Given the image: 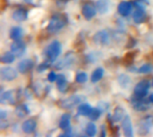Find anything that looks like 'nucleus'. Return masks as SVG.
<instances>
[{
    "label": "nucleus",
    "mask_w": 153,
    "mask_h": 137,
    "mask_svg": "<svg viewBox=\"0 0 153 137\" xmlns=\"http://www.w3.org/2000/svg\"><path fill=\"white\" fill-rule=\"evenodd\" d=\"M66 22H67V19L65 15H63V14L54 15L49 21L47 29L49 33H56L61 30L65 26Z\"/></svg>",
    "instance_id": "obj_1"
},
{
    "label": "nucleus",
    "mask_w": 153,
    "mask_h": 137,
    "mask_svg": "<svg viewBox=\"0 0 153 137\" xmlns=\"http://www.w3.org/2000/svg\"><path fill=\"white\" fill-rule=\"evenodd\" d=\"M74 61V59L72 56V54H67L65 58H63L61 61H59V62L56 64V69H66V68H69L71 65H73Z\"/></svg>",
    "instance_id": "obj_16"
},
{
    "label": "nucleus",
    "mask_w": 153,
    "mask_h": 137,
    "mask_svg": "<svg viewBox=\"0 0 153 137\" xmlns=\"http://www.w3.org/2000/svg\"><path fill=\"white\" fill-rule=\"evenodd\" d=\"M15 57H16V56L13 54V52H7V53H4V54L1 56V62L5 63V64L12 63V62L14 61Z\"/></svg>",
    "instance_id": "obj_27"
},
{
    "label": "nucleus",
    "mask_w": 153,
    "mask_h": 137,
    "mask_svg": "<svg viewBox=\"0 0 153 137\" xmlns=\"http://www.w3.org/2000/svg\"><path fill=\"white\" fill-rule=\"evenodd\" d=\"M11 52H13L16 57H22L26 52V45L20 40L14 41L11 45Z\"/></svg>",
    "instance_id": "obj_7"
},
{
    "label": "nucleus",
    "mask_w": 153,
    "mask_h": 137,
    "mask_svg": "<svg viewBox=\"0 0 153 137\" xmlns=\"http://www.w3.org/2000/svg\"><path fill=\"white\" fill-rule=\"evenodd\" d=\"M97 133V127L96 125L92 122V123H89L87 125L86 127V134L89 136H94Z\"/></svg>",
    "instance_id": "obj_30"
},
{
    "label": "nucleus",
    "mask_w": 153,
    "mask_h": 137,
    "mask_svg": "<svg viewBox=\"0 0 153 137\" xmlns=\"http://www.w3.org/2000/svg\"><path fill=\"white\" fill-rule=\"evenodd\" d=\"M37 127V122L34 119H27L22 123V129L25 134H31L35 131Z\"/></svg>",
    "instance_id": "obj_15"
},
{
    "label": "nucleus",
    "mask_w": 153,
    "mask_h": 137,
    "mask_svg": "<svg viewBox=\"0 0 153 137\" xmlns=\"http://www.w3.org/2000/svg\"><path fill=\"white\" fill-rule=\"evenodd\" d=\"M146 19V13L144 12V9H140L137 8V10L134 12L133 15V20L136 24H141L143 23Z\"/></svg>",
    "instance_id": "obj_18"
},
{
    "label": "nucleus",
    "mask_w": 153,
    "mask_h": 137,
    "mask_svg": "<svg viewBox=\"0 0 153 137\" xmlns=\"http://www.w3.org/2000/svg\"><path fill=\"white\" fill-rule=\"evenodd\" d=\"M134 5L137 8L145 9V7L147 5H149V1L148 0H135L134 1Z\"/></svg>",
    "instance_id": "obj_33"
},
{
    "label": "nucleus",
    "mask_w": 153,
    "mask_h": 137,
    "mask_svg": "<svg viewBox=\"0 0 153 137\" xmlns=\"http://www.w3.org/2000/svg\"><path fill=\"white\" fill-rule=\"evenodd\" d=\"M118 83L120 85V86L124 89H127L130 86H131V78H129V76L126 75V74H121L118 77Z\"/></svg>",
    "instance_id": "obj_22"
},
{
    "label": "nucleus",
    "mask_w": 153,
    "mask_h": 137,
    "mask_svg": "<svg viewBox=\"0 0 153 137\" xmlns=\"http://www.w3.org/2000/svg\"><path fill=\"white\" fill-rule=\"evenodd\" d=\"M125 59H126V61L127 62V63H129V64H130V63L133 62V59H134V54H133V53H128V54H126V55Z\"/></svg>",
    "instance_id": "obj_35"
},
{
    "label": "nucleus",
    "mask_w": 153,
    "mask_h": 137,
    "mask_svg": "<svg viewBox=\"0 0 153 137\" xmlns=\"http://www.w3.org/2000/svg\"><path fill=\"white\" fill-rule=\"evenodd\" d=\"M56 86H57V89L62 93H64L66 90V88H67V80H66V78L64 75H62V74L57 75Z\"/></svg>",
    "instance_id": "obj_21"
},
{
    "label": "nucleus",
    "mask_w": 153,
    "mask_h": 137,
    "mask_svg": "<svg viewBox=\"0 0 153 137\" xmlns=\"http://www.w3.org/2000/svg\"><path fill=\"white\" fill-rule=\"evenodd\" d=\"M70 122H71V116L68 113H65L62 115L60 121H59V127L64 131H67L70 128Z\"/></svg>",
    "instance_id": "obj_19"
},
{
    "label": "nucleus",
    "mask_w": 153,
    "mask_h": 137,
    "mask_svg": "<svg viewBox=\"0 0 153 137\" xmlns=\"http://www.w3.org/2000/svg\"><path fill=\"white\" fill-rule=\"evenodd\" d=\"M149 101H150V103H152L153 104V94L151 95V96H150V98H149Z\"/></svg>",
    "instance_id": "obj_37"
},
{
    "label": "nucleus",
    "mask_w": 153,
    "mask_h": 137,
    "mask_svg": "<svg viewBox=\"0 0 153 137\" xmlns=\"http://www.w3.org/2000/svg\"><path fill=\"white\" fill-rule=\"evenodd\" d=\"M153 70V66L150 63H146V64H143L142 65L139 69H138V72L139 73H142V74H146V73H149L151 71Z\"/></svg>",
    "instance_id": "obj_31"
},
{
    "label": "nucleus",
    "mask_w": 153,
    "mask_h": 137,
    "mask_svg": "<svg viewBox=\"0 0 153 137\" xmlns=\"http://www.w3.org/2000/svg\"><path fill=\"white\" fill-rule=\"evenodd\" d=\"M6 118H7V113L5 111H0V119H1V120H4Z\"/></svg>",
    "instance_id": "obj_36"
},
{
    "label": "nucleus",
    "mask_w": 153,
    "mask_h": 137,
    "mask_svg": "<svg viewBox=\"0 0 153 137\" xmlns=\"http://www.w3.org/2000/svg\"><path fill=\"white\" fill-rule=\"evenodd\" d=\"M103 76H104L103 68H97L95 70H93L91 77V80L92 83H97L103 78Z\"/></svg>",
    "instance_id": "obj_24"
},
{
    "label": "nucleus",
    "mask_w": 153,
    "mask_h": 137,
    "mask_svg": "<svg viewBox=\"0 0 153 137\" xmlns=\"http://www.w3.org/2000/svg\"><path fill=\"white\" fill-rule=\"evenodd\" d=\"M117 11L121 16H128L132 12V4L128 1H122L117 6Z\"/></svg>",
    "instance_id": "obj_10"
},
{
    "label": "nucleus",
    "mask_w": 153,
    "mask_h": 137,
    "mask_svg": "<svg viewBox=\"0 0 153 137\" xmlns=\"http://www.w3.org/2000/svg\"><path fill=\"white\" fill-rule=\"evenodd\" d=\"M28 12L24 9H17L12 13V18L15 21H23L27 19Z\"/></svg>",
    "instance_id": "obj_17"
},
{
    "label": "nucleus",
    "mask_w": 153,
    "mask_h": 137,
    "mask_svg": "<svg viewBox=\"0 0 153 137\" xmlns=\"http://www.w3.org/2000/svg\"><path fill=\"white\" fill-rule=\"evenodd\" d=\"M150 89V83L147 80H142L134 87V96L143 98L148 95Z\"/></svg>",
    "instance_id": "obj_4"
},
{
    "label": "nucleus",
    "mask_w": 153,
    "mask_h": 137,
    "mask_svg": "<svg viewBox=\"0 0 153 137\" xmlns=\"http://www.w3.org/2000/svg\"><path fill=\"white\" fill-rule=\"evenodd\" d=\"M56 78H57V76H56V74L54 71H51V72L48 75V79L49 82H54V81H56Z\"/></svg>",
    "instance_id": "obj_34"
},
{
    "label": "nucleus",
    "mask_w": 153,
    "mask_h": 137,
    "mask_svg": "<svg viewBox=\"0 0 153 137\" xmlns=\"http://www.w3.org/2000/svg\"><path fill=\"white\" fill-rule=\"evenodd\" d=\"M101 112H102V111H101L100 108H93L92 111H91V112L90 113V115H89L88 117L90 118L91 120L95 121V120H97V119L100 118Z\"/></svg>",
    "instance_id": "obj_29"
},
{
    "label": "nucleus",
    "mask_w": 153,
    "mask_h": 137,
    "mask_svg": "<svg viewBox=\"0 0 153 137\" xmlns=\"http://www.w3.org/2000/svg\"><path fill=\"white\" fill-rule=\"evenodd\" d=\"M29 113V109L25 104H21L19 106L16 107L15 110V114L19 117V118H23L25 117L27 114Z\"/></svg>",
    "instance_id": "obj_28"
},
{
    "label": "nucleus",
    "mask_w": 153,
    "mask_h": 137,
    "mask_svg": "<svg viewBox=\"0 0 153 137\" xmlns=\"http://www.w3.org/2000/svg\"><path fill=\"white\" fill-rule=\"evenodd\" d=\"M152 119L151 118H147L145 119L141 124H140V133L141 134H146L150 128L152 127Z\"/></svg>",
    "instance_id": "obj_26"
},
{
    "label": "nucleus",
    "mask_w": 153,
    "mask_h": 137,
    "mask_svg": "<svg viewBox=\"0 0 153 137\" xmlns=\"http://www.w3.org/2000/svg\"><path fill=\"white\" fill-rule=\"evenodd\" d=\"M1 78L4 81H12L15 79L18 76L17 71L11 67H4L0 70Z\"/></svg>",
    "instance_id": "obj_6"
},
{
    "label": "nucleus",
    "mask_w": 153,
    "mask_h": 137,
    "mask_svg": "<svg viewBox=\"0 0 153 137\" xmlns=\"http://www.w3.org/2000/svg\"><path fill=\"white\" fill-rule=\"evenodd\" d=\"M122 129L124 131L125 136L127 137L134 136V128H133V124L131 118L126 115L125 119L122 120Z\"/></svg>",
    "instance_id": "obj_8"
},
{
    "label": "nucleus",
    "mask_w": 153,
    "mask_h": 137,
    "mask_svg": "<svg viewBox=\"0 0 153 137\" xmlns=\"http://www.w3.org/2000/svg\"><path fill=\"white\" fill-rule=\"evenodd\" d=\"M75 80L79 84H83L87 81V74L85 72H78L75 77Z\"/></svg>",
    "instance_id": "obj_32"
},
{
    "label": "nucleus",
    "mask_w": 153,
    "mask_h": 137,
    "mask_svg": "<svg viewBox=\"0 0 153 137\" xmlns=\"http://www.w3.org/2000/svg\"><path fill=\"white\" fill-rule=\"evenodd\" d=\"M62 52V45L58 40H53L46 48H45V55L50 62H54L57 59Z\"/></svg>",
    "instance_id": "obj_2"
},
{
    "label": "nucleus",
    "mask_w": 153,
    "mask_h": 137,
    "mask_svg": "<svg viewBox=\"0 0 153 137\" xmlns=\"http://www.w3.org/2000/svg\"><path fill=\"white\" fill-rule=\"evenodd\" d=\"M85 98L82 95H72L67 97L59 103V106L63 109H72L75 106L79 105L82 102H83Z\"/></svg>",
    "instance_id": "obj_3"
},
{
    "label": "nucleus",
    "mask_w": 153,
    "mask_h": 137,
    "mask_svg": "<svg viewBox=\"0 0 153 137\" xmlns=\"http://www.w3.org/2000/svg\"><path fill=\"white\" fill-rule=\"evenodd\" d=\"M32 67H33V62L30 59L22 60L17 65V68L20 73H26L29 70H30Z\"/></svg>",
    "instance_id": "obj_13"
},
{
    "label": "nucleus",
    "mask_w": 153,
    "mask_h": 137,
    "mask_svg": "<svg viewBox=\"0 0 153 137\" xmlns=\"http://www.w3.org/2000/svg\"><path fill=\"white\" fill-rule=\"evenodd\" d=\"M152 86H153V83H152Z\"/></svg>",
    "instance_id": "obj_39"
},
{
    "label": "nucleus",
    "mask_w": 153,
    "mask_h": 137,
    "mask_svg": "<svg viewBox=\"0 0 153 137\" xmlns=\"http://www.w3.org/2000/svg\"><path fill=\"white\" fill-rule=\"evenodd\" d=\"M15 101V92L13 90H9L1 95L0 102L3 104H13Z\"/></svg>",
    "instance_id": "obj_9"
},
{
    "label": "nucleus",
    "mask_w": 153,
    "mask_h": 137,
    "mask_svg": "<svg viewBox=\"0 0 153 137\" xmlns=\"http://www.w3.org/2000/svg\"><path fill=\"white\" fill-rule=\"evenodd\" d=\"M92 108L90 104L88 103H82L78 107L77 110V114L81 116H89L90 113L91 112Z\"/></svg>",
    "instance_id": "obj_23"
},
{
    "label": "nucleus",
    "mask_w": 153,
    "mask_h": 137,
    "mask_svg": "<svg viewBox=\"0 0 153 137\" xmlns=\"http://www.w3.org/2000/svg\"><path fill=\"white\" fill-rule=\"evenodd\" d=\"M82 13L86 20H88V21L91 20L97 13V8H95L94 6H92L91 4H84L82 9Z\"/></svg>",
    "instance_id": "obj_11"
},
{
    "label": "nucleus",
    "mask_w": 153,
    "mask_h": 137,
    "mask_svg": "<svg viewBox=\"0 0 153 137\" xmlns=\"http://www.w3.org/2000/svg\"><path fill=\"white\" fill-rule=\"evenodd\" d=\"M126 116V111L124 108L122 107H117L115 111H114V115H113V119L117 122L118 121H122L125 117Z\"/></svg>",
    "instance_id": "obj_25"
},
{
    "label": "nucleus",
    "mask_w": 153,
    "mask_h": 137,
    "mask_svg": "<svg viewBox=\"0 0 153 137\" xmlns=\"http://www.w3.org/2000/svg\"><path fill=\"white\" fill-rule=\"evenodd\" d=\"M143 98H139L136 96H135V99H134V98L132 99V103H133L134 110L143 111H145L148 109V107H149L148 102H146L145 100H143Z\"/></svg>",
    "instance_id": "obj_12"
},
{
    "label": "nucleus",
    "mask_w": 153,
    "mask_h": 137,
    "mask_svg": "<svg viewBox=\"0 0 153 137\" xmlns=\"http://www.w3.org/2000/svg\"><path fill=\"white\" fill-rule=\"evenodd\" d=\"M22 35H23V30L21 27H13L9 33L10 38L14 41L20 40L22 38Z\"/></svg>",
    "instance_id": "obj_20"
},
{
    "label": "nucleus",
    "mask_w": 153,
    "mask_h": 137,
    "mask_svg": "<svg viewBox=\"0 0 153 137\" xmlns=\"http://www.w3.org/2000/svg\"><path fill=\"white\" fill-rule=\"evenodd\" d=\"M111 7L110 0H98L96 3V8L100 13L105 14L107 13Z\"/></svg>",
    "instance_id": "obj_14"
},
{
    "label": "nucleus",
    "mask_w": 153,
    "mask_h": 137,
    "mask_svg": "<svg viewBox=\"0 0 153 137\" xmlns=\"http://www.w3.org/2000/svg\"><path fill=\"white\" fill-rule=\"evenodd\" d=\"M93 41L99 45H107L109 43V34L107 30H99L93 37Z\"/></svg>",
    "instance_id": "obj_5"
},
{
    "label": "nucleus",
    "mask_w": 153,
    "mask_h": 137,
    "mask_svg": "<svg viewBox=\"0 0 153 137\" xmlns=\"http://www.w3.org/2000/svg\"><path fill=\"white\" fill-rule=\"evenodd\" d=\"M25 1H26V2H27V3H29V2H31V1H32V0H25Z\"/></svg>",
    "instance_id": "obj_38"
}]
</instances>
